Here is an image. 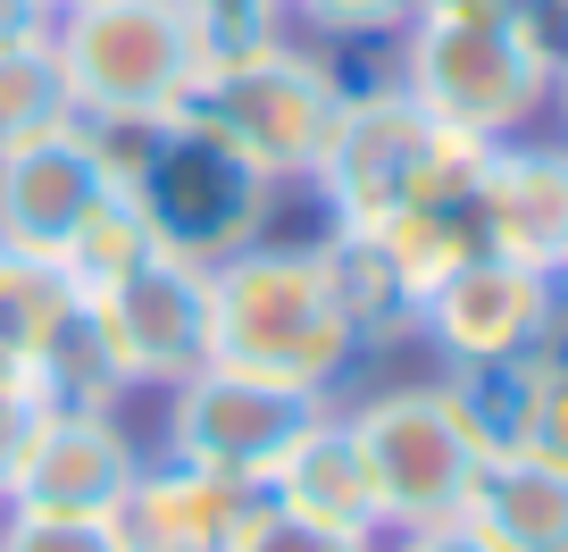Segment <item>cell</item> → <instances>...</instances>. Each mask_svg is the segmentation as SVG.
I'll return each mask as SVG.
<instances>
[{
  "label": "cell",
  "mask_w": 568,
  "mask_h": 552,
  "mask_svg": "<svg viewBox=\"0 0 568 552\" xmlns=\"http://www.w3.org/2000/svg\"><path fill=\"white\" fill-rule=\"evenodd\" d=\"M92 134H101V160L118 177V201L176 260L210 268L226 251L260 243L267 218H276L284 184H267L234 143H217L193 109H176V118H118V126H92Z\"/></svg>",
  "instance_id": "obj_1"
},
{
  "label": "cell",
  "mask_w": 568,
  "mask_h": 552,
  "mask_svg": "<svg viewBox=\"0 0 568 552\" xmlns=\"http://www.w3.org/2000/svg\"><path fill=\"white\" fill-rule=\"evenodd\" d=\"M210 360L284 377V385H326L359 360L352 319L335 302L318 243H243L210 260Z\"/></svg>",
  "instance_id": "obj_2"
},
{
  "label": "cell",
  "mask_w": 568,
  "mask_h": 552,
  "mask_svg": "<svg viewBox=\"0 0 568 552\" xmlns=\"http://www.w3.org/2000/svg\"><path fill=\"white\" fill-rule=\"evenodd\" d=\"M560 51H568V34L551 18H452V9H418L402 34V76L393 84L426 118L460 126V134L518 143L551 109Z\"/></svg>",
  "instance_id": "obj_3"
},
{
  "label": "cell",
  "mask_w": 568,
  "mask_h": 552,
  "mask_svg": "<svg viewBox=\"0 0 568 552\" xmlns=\"http://www.w3.org/2000/svg\"><path fill=\"white\" fill-rule=\"evenodd\" d=\"M494 143L460 134V126L426 118L402 84H352L335 118V143L318 160V201L326 227H376V218L409 210V201H460L477 193Z\"/></svg>",
  "instance_id": "obj_4"
},
{
  "label": "cell",
  "mask_w": 568,
  "mask_h": 552,
  "mask_svg": "<svg viewBox=\"0 0 568 552\" xmlns=\"http://www.w3.org/2000/svg\"><path fill=\"white\" fill-rule=\"evenodd\" d=\"M51 51L84 126L176 118L210 68L176 0H68V9H51Z\"/></svg>",
  "instance_id": "obj_5"
},
{
  "label": "cell",
  "mask_w": 568,
  "mask_h": 552,
  "mask_svg": "<svg viewBox=\"0 0 568 552\" xmlns=\"http://www.w3.org/2000/svg\"><path fill=\"white\" fill-rule=\"evenodd\" d=\"M343 76L335 59L302 51V42H260V51H234L210 59L193 84V118L210 126L217 143H234L267 184H310L335 143V118H343Z\"/></svg>",
  "instance_id": "obj_6"
},
{
  "label": "cell",
  "mask_w": 568,
  "mask_h": 552,
  "mask_svg": "<svg viewBox=\"0 0 568 552\" xmlns=\"http://www.w3.org/2000/svg\"><path fill=\"white\" fill-rule=\"evenodd\" d=\"M335 393L326 385H284V377L234 369V360H210L184 385H168V461L210 469V478L260 494L284 469V452L318 428Z\"/></svg>",
  "instance_id": "obj_7"
},
{
  "label": "cell",
  "mask_w": 568,
  "mask_h": 552,
  "mask_svg": "<svg viewBox=\"0 0 568 552\" xmlns=\"http://www.w3.org/2000/svg\"><path fill=\"white\" fill-rule=\"evenodd\" d=\"M359 461L376 485V519L393 528H426V519H460V494L477 478L485 452L468 444V428L452 419V402L435 385H393L376 402L343 410Z\"/></svg>",
  "instance_id": "obj_8"
},
{
  "label": "cell",
  "mask_w": 568,
  "mask_h": 552,
  "mask_svg": "<svg viewBox=\"0 0 568 552\" xmlns=\"http://www.w3.org/2000/svg\"><path fill=\"white\" fill-rule=\"evenodd\" d=\"M101 319L118 369L134 377V393H168L193 369H210V268L176 260V251H142L118 285L84 293Z\"/></svg>",
  "instance_id": "obj_9"
},
{
  "label": "cell",
  "mask_w": 568,
  "mask_h": 552,
  "mask_svg": "<svg viewBox=\"0 0 568 552\" xmlns=\"http://www.w3.org/2000/svg\"><path fill=\"white\" fill-rule=\"evenodd\" d=\"M118 201V177L101 160V134L84 118L51 126L34 143L0 151V251L18 260H68V243Z\"/></svg>",
  "instance_id": "obj_10"
},
{
  "label": "cell",
  "mask_w": 568,
  "mask_h": 552,
  "mask_svg": "<svg viewBox=\"0 0 568 552\" xmlns=\"http://www.w3.org/2000/svg\"><path fill=\"white\" fill-rule=\"evenodd\" d=\"M560 277L544 268H518L501 251H477L444 277V285H426L418 302V343H435L444 360H535L560 327Z\"/></svg>",
  "instance_id": "obj_11"
},
{
  "label": "cell",
  "mask_w": 568,
  "mask_h": 552,
  "mask_svg": "<svg viewBox=\"0 0 568 552\" xmlns=\"http://www.w3.org/2000/svg\"><path fill=\"white\" fill-rule=\"evenodd\" d=\"M142 461L125 410H42L34 435H26L18 469L0 485V502H26V511H101L118 519V502L134 494Z\"/></svg>",
  "instance_id": "obj_12"
},
{
  "label": "cell",
  "mask_w": 568,
  "mask_h": 552,
  "mask_svg": "<svg viewBox=\"0 0 568 552\" xmlns=\"http://www.w3.org/2000/svg\"><path fill=\"white\" fill-rule=\"evenodd\" d=\"M477 218H485V251L518 268H568V143H494L477 177Z\"/></svg>",
  "instance_id": "obj_13"
},
{
  "label": "cell",
  "mask_w": 568,
  "mask_h": 552,
  "mask_svg": "<svg viewBox=\"0 0 568 552\" xmlns=\"http://www.w3.org/2000/svg\"><path fill=\"white\" fill-rule=\"evenodd\" d=\"M243 511H251L243 485L151 452L134 494L118 502V535H125V552H226V535H234Z\"/></svg>",
  "instance_id": "obj_14"
},
{
  "label": "cell",
  "mask_w": 568,
  "mask_h": 552,
  "mask_svg": "<svg viewBox=\"0 0 568 552\" xmlns=\"http://www.w3.org/2000/svg\"><path fill=\"white\" fill-rule=\"evenodd\" d=\"M460 528L485 535L494 552H568V469H551L544 452L477 461L460 494Z\"/></svg>",
  "instance_id": "obj_15"
},
{
  "label": "cell",
  "mask_w": 568,
  "mask_h": 552,
  "mask_svg": "<svg viewBox=\"0 0 568 552\" xmlns=\"http://www.w3.org/2000/svg\"><path fill=\"white\" fill-rule=\"evenodd\" d=\"M260 494L276 502V511H293V519H318V528L385 535V519H376V485H368V461H359L352 428H343V410H326L318 428L284 452V469L260 485Z\"/></svg>",
  "instance_id": "obj_16"
},
{
  "label": "cell",
  "mask_w": 568,
  "mask_h": 552,
  "mask_svg": "<svg viewBox=\"0 0 568 552\" xmlns=\"http://www.w3.org/2000/svg\"><path fill=\"white\" fill-rule=\"evenodd\" d=\"M318 251H326V277H335V302H343V319H352L359 352H402V343H418V285L376 251V234L326 227Z\"/></svg>",
  "instance_id": "obj_17"
},
{
  "label": "cell",
  "mask_w": 568,
  "mask_h": 552,
  "mask_svg": "<svg viewBox=\"0 0 568 552\" xmlns=\"http://www.w3.org/2000/svg\"><path fill=\"white\" fill-rule=\"evenodd\" d=\"M452 419L468 428V444L485 461L501 452H527L535 444V410H544V352L535 360H444V385Z\"/></svg>",
  "instance_id": "obj_18"
},
{
  "label": "cell",
  "mask_w": 568,
  "mask_h": 552,
  "mask_svg": "<svg viewBox=\"0 0 568 552\" xmlns=\"http://www.w3.org/2000/svg\"><path fill=\"white\" fill-rule=\"evenodd\" d=\"M359 234H376V251L418 285V302H426V285H444L460 260H477V251H485L477 193H460V201H409V210L376 218V227H359Z\"/></svg>",
  "instance_id": "obj_19"
},
{
  "label": "cell",
  "mask_w": 568,
  "mask_h": 552,
  "mask_svg": "<svg viewBox=\"0 0 568 552\" xmlns=\"http://www.w3.org/2000/svg\"><path fill=\"white\" fill-rule=\"evenodd\" d=\"M34 393H42V410H125L134 377L118 369V352H109V335H101V319H92V302H75L68 327L42 343Z\"/></svg>",
  "instance_id": "obj_20"
},
{
  "label": "cell",
  "mask_w": 568,
  "mask_h": 552,
  "mask_svg": "<svg viewBox=\"0 0 568 552\" xmlns=\"http://www.w3.org/2000/svg\"><path fill=\"white\" fill-rule=\"evenodd\" d=\"M75 302H84V293L68 285V268L0 251V360L34 377L42 343H51L59 327H68V310H75Z\"/></svg>",
  "instance_id": "obj_21"
},
{
  "label": "cell",
  "mask_w": 568,
  "mask_h": 552,
  "mask_svg": "<svg viewBox=\"0 0 568 552\" xmlns=\"http://www.w3.org/2000/svg\"><path fill=\"white\" fill-rule=\"evenodd\" d=\"M68 118H75V101H68L51 34L9 42V51H0V151L34 143V134H51V126H68Z\"/></svg>",
  "instance_id": "obj_22"
},
{
  "label": "cell",
  "mask_w": 568,
  "mask_h": 552,
  "mask_svg": "<svg viewBox=\"0 0 568 552\" xmlns=\"http://www.w3.org/2000/svg\"><path fill=\"white\" fill-rule=\"evenodd\" d=\"M142 251H160V243L142 234V218L125 210V201H109V210L68 243V260H59V268H68V285H75V293H101V285H118V277L142 260Z\"/></svg>",
  "instance_id": "obj_23"
},
{
  "label": "cell",
  "mask_w": 568,
  "mask_h": 552,
  "mask_svg": "<svg viewBox=\"0 0 568 552\" xmlns=\"http://www.w3.org/2000/svg\"><path fill=\"white\" fill-rule=\"evenodd\" d=\"M0 552H125V535L101 511H26V502H0Z\"/></svg>",
  "instance_id": "obj_24"
},
{
  "label": "cell",
  "mask_w": 568,
  "mask_h": 552,
  "mask_svg": "<svg viewBox=\"0 0 568 552\" xmlns=\"http://www.w3.org/2000/svg\"><path fill=\"white\" fill-rule=\"evenodd\" d=\"M176 9L193 18L210 59H234V51H260V42L293 34V0H176Z\"/></svg>",
  "instance_id": "obj_25"
},
{
  "label": "cell",
  "mask_w": 568,
  "mask_h": 552,
  "mask_svg": "<svg viewBox=\"0 0 568 552\" xmlns=\"http://www.w3.org/2000/svg\"><path fill=\"white\" fill-rule=\"evenodd\" d=\"M226 552H376V535L318 528V519H293V511H276L267 494H251V511L234 519Z\"/></svg>",
  "instance_id": "obj_26"
},
{
  "label": "cell",
  "mask_w": 568,
  "mask_h": 552,
  "mask_svg": "<svg viewBox=\"0 0 568 552\" xmlns=\"http://www.w3.org/2000/svg\"><path fill=\"white\" fill-rule=\"evenodd\" d=\"M426 0H293V26L318 42H402Z\"/></svg>",
  "instance_id": "obj_27"
},
{
  "label": "cell",
  "mask_w": 568,
  "mask_h": 552,
  "mask_svg": "<svg viewBox=\"0 0 568 552\" xmlns=\"http://www.w3.org/2000/svg\"><path fill=\"white\" fill-rule=\"evenodd\" d=\"M34 419H42L34 377H9V385H0V485H9V469H18V452H26V435H34Z\"/></svg>",
  "instance_id": "obj_28"
},
{
  "label": "cell",
  "mask_w": 568,
  "mask_h": 552,
  "mask_svg": "<svg viewBox=\"0 0 568 552\" xmlns=\"http://www.w3.org/2000/svg\"><path fill=\"white\" fill-rule=\"evenodd\" d=\"M527 452H544L551 469H568V369H551V360H544V410H535Z\"/></svg>",
  "instance_id": "obj_29"
},
{
  "label": "cell",
  "mask_w": 568,
  "mask_h": 552,
  "mask_svg": "<svg viewBox=\"0 0 568 552\" xmlns=\"http://www.w3.org/2000/svg\"><path fill=\"white\" fill-rule=\"evenodd\" d=\"M393 552H494V544L468 535L460 519H426V528H393Z\"/></svg>",
  "instance_id": "obj_30"
},
{
  "label": "cell",
  "mask_w": 568,
  "mask_h": 552,
  "mask_svg": "<svg viewBox=\"0 0 568 552\" xmlns=\"http://www.w3.org/2000/svg\"><path fill=\"white\" fill-rule=\"evenodd\" d=\"M34 34H51V0H0V51Z\"/></svg>",
  "instance_id": "obj_31"
},
{
  "label": "cell",
  "mask_w": 568,
  "mask_h": 552,
  "mask_svg": "<svg viewBox=\"0 0 568 552\" xmlns=\"http://www.w3.org/2000/svg\"><path fill=\"white\" fill-rule=\"evenodd\" d=\"M426 9H452V18H551V0H426Z\"/></svg>",
  "instance_id": "obj_32"
},
{
  "label": "cell",
  "mask_w": 568,
  "mask_h": 552,
  "mask_svg": "<svg viewBox=\"0 0 568 552\" xmlns=\"http://www.w3.org/2000/svg\"><path fill=\"white\" fill-rule=\"evenodd\" d=\"M551 109H560V126H568V51H560V76H551Z\"/></svg>",
  "instance_id": "obj_33"
},
{
  "label": "cell",
  "mask_w": 568,
  "mask_h": 552,
  "mask_svg": "<svg viewBox=\"0 0 568 552\" xmlns=\"http://www.w3.org/2000/svg\"><path fill=\"white\" fill-rule=\"evenodd\" d=\"M551 18H560V34H568V0H551Z\"/></svg>",
  "instance_id": "obj_34"
},
{
  "label": "cell",
  "mask_w": 568,
  "mask_h": 552,
  "mask_svg": "<svg viewBox=\"0 0 568 552\" xmlns=\"http://www.w3.org/2000/svg\"><path fill=\"white\" fill-rule=\"evenodd\" d=\"M560 302H568V268H560Z\"/></svg>",
  "instance_id": "obj_35"
},
{
  "label": "cell",
  "mask_w": 568,
  "mask_h": 552,
  "mask_svg": "<svg viewBox=\"0 0 568 552\" xmlns=\"http://www.w3.org/2000/svg\"><path fill=\"white\" fill-rule=\"evenodd\" d=\"M51 9H68V0H51Z\"/></svg>",
  "instance_id": "obj_36"
}]
</instances>
